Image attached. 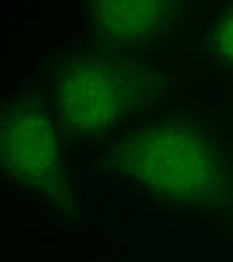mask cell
Segmentation results:
<instances>
[{
  "instance_id": "5b68a950",
  "label": "cell",
  "mask_w": 233,
  "mask_h": 262,
  "mask_svg": "<svg viewBox=\"0 0 233 262\" xmlns=\"http://www.w3.org/2000/svg\"><path fill=\"white\" fill-rule=\"evenodd\" d=\"M204 48L211 56L212 63L222 73L233 79V0L212 17Z\"/></svg>"
},
{
  "instance_id": "3957f363",
  "label": "cell",
  "mask_w": 233,
  "mask_h": 262,
  "mask_svg": "<svg viewBox=\"0 0 233 262\" xmlns=\"http://www.w3.org/2000/svg\"><path fill=\"white\" fill-rule=\"evenodd\" d=\"M90 27L105 42L136 48L172 31L182 0H82Z\"/></svg>"
},
{
  "instance_id": "277c9868",
  "label": "cell",
  "mask_w": 233,
  "mask_h": 262,
  "mask_svg": "<svg viewBox=\"0 0 233 262\" xmlns=\"http://www.w3.org/2000/svg\"><path fill=\"white\" fill-rule=\"evenodd\" d=\"M56 165V142L48 119L29 105L0 111V170L21 180H42Z\"/></svg>"
},
{
  "instance_id": "6da1fadb",
  "label": "cell",
  "mask_w": 233,
  "mask_h": 262,
  "mask_svg": "<svg viewBox=\"0 0 233 262\" xmlns=\"http://www.w3.org/2000/svg\"><path fill=\"white\" fill-rule=\"evenodd\" d=\"M107 167L157 205L233 232V142L190 115L151 119L111 146Z\"/></svg>"
},
{
  "instance_id": "7a4b0ae2",
  "label": "cell",
  "mask_w": 233,
  "mask_h": 262,
  "mask_svg": "<svg viewBox=\"0 0 233 262\" xmlns=\"http://www.w3.org/2000/svg\"><path fill=\"white\" fill-rule=\"evenodd\" d=\"M149 92V77L128 61L80 58L58 79L56 100L67 123L84 132L109 130Z\"/></svg>"
}]
</instances>
